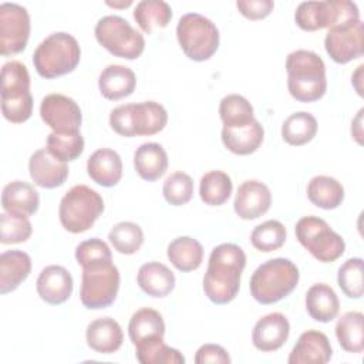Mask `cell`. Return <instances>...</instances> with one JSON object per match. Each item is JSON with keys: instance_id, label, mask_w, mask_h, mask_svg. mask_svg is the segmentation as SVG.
<instances>
[{"instance_id": "obj_1", "label": "cell", "mask_w": 364, "mask_h": 364, "mask_svg": "<svg viewBox=\"0 0 364 364\" xmlns=\"http://www.w3.org/2000/svg\"><path fill=\"white\" fill-rule=\"evenodd\" d=\"M245 266L246 255L240 246L222 243L213 247L203 276L205 296L215 304H228L235 300Z\"/></svg>"}, {"instance_id": "obj_2", "label": "cell", "mask_w": 364, "mask_h": 364, "mask_svg": "<svg viewBox=\"0 0 364 364\" xmlns=\"http://www.w3.org/2000/svg\"><path fill=\"white\" fill-rule=\"evenodd\" d=\"M287 88L300 102H314L327 91L326 65L318 54L310 50L291 51L286 58Z\"/></svg>"}, {"instance_id": "obj_3", "label": "cell", "mask_w": 364, "mask_h": 364, "mask_svg": "<svg viewBox=\"0 0 364 364\" xmlns=\"http://www.w3.org/2000/svg\"><path fill=\"white\" fill-rule=\"evenodd\" d=\"M299 279V269L291 260L270 259L253 272L249 282L250 294L260 304H273L287 297L296 289Z\"/></svg>"}, {"instance_id": "obj_4", "label": "cell", "mask_w": 364, "mask_h": 364, "mask_svg": "<svg viewBox=\"0 0 364 364\" xmlns=\"http://www.w3.org/2000/svg\"><path fill=\"white\" fill-rule=\"evenodd\" d=\"M81 48L77 38L57 31L47 36L34 50L33 65L43 78L53 80L73 73L80 64Z\"/></svg>"}, {"instance_id": "obj_5", "label": "cell", "mask_w": 364, "mask_h": 364, "mask_svg": "<svg viewBox=\"0 0 364 364\" xmlns=\"http://www.w3.org/2000/svg\"><path fill=\"white\" fill-rule=\"evenodd\" d=\"M168 122V112L156 101L122 104L109 114V127L121 136H149L161 132Z\"/></svg>"}, {"instance_id": "obj_6", "label": "cell", "mask_w": 364, "mask_h": 364, "mask_svg": "<svg viewBox=\"0 0 364 364\" xmlns=\"http://www.w3.org/2000/svg\"><path fill=\"white\" fill-rule=\"evenodd\" d=\"M1 112L13 122H26L33 114L30 74L20 61H7L1 67Z\"/></svg>"}, {"instance_id": "obj_7", "label": "cell", "mask_w": 364, "mask_h": 364, "mask_svg": "<svg viewBox=\"0 0 364 364\" xmlns=\"http://www.w3.org/2000/svg\"><path fill=\"white\" fill-rule=\"evenodd\" d=\"M104 212L101 195L87 185H75L60 200L58 218L67 232L82 233L94 226Z\"/></svg>"}, {"instance_id": "obj_8", "label": "cell", "mask_w": 364, "mask_h": 364, "mask_svg": "<svg viewBox=\"0 0 364 364\" xmlns=\"http://www.w3.org/2000/svg\"><path fill=\"white\" fill-rule=\"evenodd\" d=\"M294 21L304 31H317L354 24L360 21V11L357 4L348 0L303 1L296 9Z\"/></svg>"}, {"instance_id": "obj_9", "label": "cell", "mask_w": 364, "mask_h": 364, "mask_svg": "<svg viewBox=\"0 0 364 364\" xmlns=\"http://www.w3.org/2000/svg\"><path fill=\"white\" fill-rule=\"evenodd\" d=\"M176 38L183 54L192 61H206L219 48V30L199 13L183 14L176 26Z\"/></svg>"}, {"instance_id": "obj_10", "label": "cell", "mask_w": 364, "mask_h": 364, "mask_svg": "<svg viewBox=\"0 0 364 364\" xmlns=\"http://www.w3.org/2000/svg\"><path fill=\"white\" fill-rule=\"evenodd\" d=\"M95 38L108 53L125 60H136L145 50L144 36L121 16L101 17L94 30Z\"/></svg>"}, {"instance_id": "obj_11", "label": "cell", "mask_w": 364, "mask_h": 364, "mask_svg": "<svg viewBox=\"0 0 364 364\" xmlns=\"http://www.w3.org/2000/svg\"><path fill=\"white\" fill-rule=\"evenodd\" d=\"M300 245L318 262H336L346 250L344 239L318 216H304L294 228Z\"/></svg>"}, {"instance_id": "obj_12", "label": "cell", "mask_w": 364, "mask_h": 364, "mask_svg": "<svg viewBox=\"0 0 364 364\" xmlns=\"http://www.w3.org/2000/svg\"><path fill=\"white\" fill-rule=\"evenodd\" d=\"M119 270L115 264L98 269H82L80 300L90 310L105 309L111 306L119 290Z\"/></svg>"}, {"instance_id": "obj_13", "label": "cell", "mask_w": 364, "mask_h": 364, "mask_svg": "<svg viewBox=\"0 0 364 364\" xmlns=\"http://www.w3.org/2000/svg\"><path fill=\"white\" fill-rule=\"evenodd\" d=\"M30 16L16 3L0 4V53L3 57L21 53L30 37Z\"/></svg>"}, {"instance_id": "obj_14", "label": "cell", "mask_w": 364, "mask_h": 364, "mask_svg": "<svg viewBox=\"0 0 364 364\" xmlns=\"http://www.w3.org/2000/svg\"><path fill=\"white\" fill-rule=\"evenodd\" d=\"M324 48L337 64H347L364 54V24L357 21L348 26L328 28L324 37Z\"/></svg>"}, {"instance_id": "obj_15", "label": "cell", "mask_w": 364, "mask_h": 364, "mask_svg": "<svg viewBox=\"0 0 364 364\" xmlns=\"http://www.w3.org/2000/svg\"><path fill=\"white\" fill-rule=\"evenodd\" d=\"M41 119L53 132L71 134L80 132L82 114L78 104L64 94H48L40 104Z\"/></svg>"}, {"instance_id": "obj_16", "label": "cell", "mask_w": 364, "mask_h": 364, "mask_svg": "<svg viewBox=\"0 0 364 364\" xmlns=\"http://www.w3.org/2000/svg\"><path fill=\"white\" fill-rule=\"evenodd\" d=\"M270 205L272 193L266 183L256 179H249L239 185L233 208L240 219H257L270 209Z\"/></svg>"}, {"instance_id": "obj_17", "label": "cell", "mask_w": 364, "mask_h": 364, "mask_svg": "<svg viewBox=\"0 0 364 364\" xmlns=\"http://www.w3.org/2000/svg\"><path fill=\"white\" fill-rule=\"evenodd\" d=\"M28 172L37 186L54 189L67 181L70 169L67 162L57 159L47 148H41L30 156Z\"/></svg>"}, {"instance_id": "obj_18", "label": "cell", "mask_w": 364, "mask_h": 364, "mask_svg": "<svg viewBox=\"0 0 364 364\" xmlns=\"http://www.w3.org/2000/svg\"><path fill=\"white\" fill-rule=\"evenodd\" d=\"M36 289L40 299L48 304L57 306L65 303L74 289L71 273L60 264L44 267L36 282Z\"/></svg>"}, {"instance_id": "obj_19", "label": "cell", "mask_w": 364, "mask_h": 364, "mask_svg": "<svg viewBox=\"0 0 364 364\" xmlns=\"http://www.w3.org/2000/svg\"><path fill=\"white\" fill-rule=\"evenodd\" d=\"M290 323L282 313H269L259 318L252 331L253 346L263 353L276 351L287 341Z\"/></svg>"}, {"instance_id": "obj_20", "label": "cell", "mask_w": 364, "mask_h": 364, "mask_svg": "<svg viewBox=\"0 0 364 364\" xmlns=\"http://www.w3.org/2000/svg\"><path fill=\"white\" fill-rule=\"evenodd\" d=\"M333 357L328 337L318 330H307L300 334L291 353L289 364H326Z\"/></svg>"}, {"instance_id": "obj_21", "label": "cell", "mask_w": 364, "mask_h": 364, "mask_svg": "<svg viewBox=\"0 0 364 364\" xmlns=\"http://www.w3.org/2000/svg\"><path fill=\"white\" fill-rule=\"evenodd\" d=\"M85 340L88 347L95 353L112 354L121 348L124 333L117 320L111 317H100L87 326Z\"/></svg>"}, {"instance_id": "obj_22", "label": "cell", "mask_w": 364, "mask_h": 364, "mask_svg": "<svg viewBox=\"0 0 364 364\" xmlns=\"http://www.w3.org/2000/svg\"><path fill=\"white\" fill-rule=\"evenodd\" d=\"M220 136L225 148L232 154L250 155L260 148L264 139V129L255 118L242 127H223Z\"/></svg>"}, {"instance_id": "obj_23", "label": "cell", "mask_w": 364, "mask_h": 364, "mask_svg": "<svg viewBox=\"0 0 364 364\" xmlns=\"http://www.w3.org/2000/svg\"><path fill=\"white\" fill-rule=\"evenodd\" d=\"M87 173L95 183L104 188L115 186L122 178L121 156L111 148H100L90 155Z\"/></svg>"}, {"instance_id": "obj_24", "label": "cell", "mask_w": 364, "mask_h": 364, "mask_svg": "<svg viewBox=\"0 0 364 364\" xmlns=\"http://www.w3.org/2000/svg\"><path fill=\"white\" fill-rule=\"evenodd\" d=\"M1 206L10 215L28 218L38 210L40 195L28 182L13 181L3 188Z\"/></svg>"}, {"instance_id": "obj_25", "label": "cell", "mask_w": 364, "mask_h": 364, "mask_svg": "<svg viewBox=\"0 0 364 364\" xmlns=\"http://www.w3.org/2000/svg\"><path fill=\"white\" fill-rule=\"evenodd\" d=\"M136 87L135 73L121 64L107 65L98 77V88L104 98L118 101L129 97Z\"/></svg>"}, {"instance_id": "obj_26", "label": "cell", "mask_w": 364, "mask_h": 364, "mask_svg": "<svg viewBox=\"0 0 364 364\" xmlns=\"http://www.w3.org/2000/svg\"><path fill=\"white\" fill-rule=\"evenodd\" d=\"M136 282L144 293L156 299L171 294L176 284L173 272L159 262L144 263L138 270Z\"/></svg>"}, {"instance_id": "obj_27", "label": "cell", "mask_w": 364, "mask_h": 364, "mask_svg": "<svg viewBox=\"0 0 364 364\" xmlns=\"http://www.w3.org/2000/svg\"><path fill=\"white\" fill-rule=\"evenodd\" d=\"M31 259L23 250H6L0 255V293L14 291L30 274Z\"/></svg>"}, {"instance_id": "obj_28", "label": "cell", "mask_w": 364, "mask_h": 364, "mask_svg": "<svg viewBox=\"0 0 364 364\" xmlns=\"http://www.w3.org/2000/svg\"><path fill=\"white\" fill-rule=\"evenodd\" d=\"M134 168L144 181L154 182L168 169V155L161 144L145 142L134 152Z\"/></svg>"}, {"instance_id": "obj_29", "label": "cell", "mask_w": 364, "mask_h": 364, "mask_svg": "<svg viewBox=\"0 0 364 364\" xmlns=\"http://www.w3.org/2000/svg\"><path fill=\"white\" fill-rule=\"evenodd\" d=\"M306 310L313 320L330 323L340 311V301L328 284L316 283L306 293Z\"/></svg>"}, {"instance_id": "obj_30", "label": "cell", "mask_w": 364, "mask_h": 364, "mask_svg": "<svg viewBox=\"0 0 364 364\" xmlns=\"http://www.w3.org/2000/svg\"><path fill=\"white\" fill-rule=\"evenodd\" d=\"M166 255L179 272H193L203 262V246L191 236H179L168 245Z\"/></svg>"}, {"instance_id": "obj_31", "label": "cell", "mask_w": 364, "mask_h": 364, "mask_svg": "<svg viewBox=\"0 0 364 364\" xmlns=\"http://www.w3.org/2000/svg\"><path fill=\"white\" fill-rule=\"evenodd\" d=\"M164 334L165 321L159 311L151 307H142L131 316L128 323V336L134 346L155 337H164Z\"/></svg>"}, {"instance_id": "obj_32", "label": "cell", "mask_w": 364, "mask_h": 364, "mask_svg": "<svg viewBox=\"0 0 364 364\" xmlns=\"http://www.w3.org/2000/svg\"><path fill=\"white\" fill-rule=\"evenodd\" d=\"M309 200L321 209L330 210L338 208L344 200V188L333 176L317 175L307 183Z\"/></svg>"}, {"instance_id": "obj_33", "label": "cell", "mask_w": 364, "mask_h": 364, "mask_svg": "<svg viewBox=\"0 0 364 364\" xmlns=\"http://www.w3.org/2000/svg\"><path fill=\"white\" fill-rule=\"evenodd\" d=\"M364 314L360 311H347L336 323V337L340 347L353 354L364 350Z\"/></svg>"}, {"instance_id": "obj_34", "label": "cell", "mask_w": 364, "mask_h": 364, "mask_svg": "<svg viewBox=\"0 0 364 364\" xmlns=\"http://www.w3.org/2000/svg\"><path fill=\"white\" fill-rule=\"evenodd\" d=\"M171 18L172 9L164 0H142L134 9V20L146 34H151L154 28H165Z\"/></svg>"}, {"instance_id": "obj_35", "label": "cell", "mask_w": 364, "mask_h": 364, "mask_svg": "<svg viewBox=\"0 0 364 364\" xmlns=\"http://www.w3.org/2000/svg\"><path fill=\"white\" fill-rule=\"evenodd\" d=\"M317 134V119L313 114L299 111L289 115L282 125V138L291 146L310 142Z\"/></svg>"}, {"instance_id": "obj_36", "label": "cell", "mask_w": 364, "mask_h": 364, "mask_svg": "<svg viewBox=\"0 0 364 364\" xmlns=\"http://www.w3.org/2000/svg\"><path fill=\"white\" fill-rule=\"evenodd\" d=\"M135 357L141 364H183L185 357L165 344L164 337H155L135 344Z\"/></svg>"}, {"instance_id": "obj_37", "label": "cell", "mask_w": 364, "mask_h": 364, "mask_svg": "<svg viewBox=\"0 0 364 364\" xmlns=\"http://www.w3.org/2000/svg\"><path fill=\"white\" fill-rule=\"evenodd\" d=\"M233 183L230 176L223 171H209L199 182V196L205 205L220 206L232 195Z\"/></svg>"}, {"instance_id": "obj_38", "label": "cell", "mask_w": 364, "mask_h": 364, "mask_svg": "<svg viewBox=\"0 0 364 364\" xmlns=\"http://www.w3.org/2000/svg\"><path fill=\"white\" fill-rule=\"evenodd\" d=\"M252 104L239 94H228L220 100L219 115L223 127H242L255 119Z\"/></svg>"}, {"instance_id": "obj_39", "label": "cell", "mask_w": 364, "mask_h": 364, "mask_svg": "<svg viewBox=\"0 0 364 364\" xmlns=\"http://www.w3.org/2000/svg\"><path fill=\"white\" fill-rule=\"evenodd\" d=\"M286 242V228L276 219H269L257 225L250 233V243L259 252H274Z\"/></svg>"}, {"instance_id": "obj_40", "label": "cell", "mask_w": 364, "mask_h": 364, "mask_svg": "<svg viewBox=\"0 0 364 364\" xmlns=\"http://www.w3.org/2000/svg\"><path fill=\"white\" fill-rule=\"evenodd\" d=\"M109 243L121 255L136 253L144 243V232L134 222H118L108 233Z\"/></svg>"}, {"instance_id": "obj_41", "label": "cell", "mask_w": 364, "mask_h": 364, "mask_svg": "<svg viewBox=\"0 0 364 364\" xmlns=\"http://www.w3.org/2000/svg\"><path fill=\"white\" fill-rule=\"evenodd\" d=\"M75 260L82 269H98L112 263V253L104 240L92 237L75 247Z\"/></svg>"}, {"instance_id": "obj_42", "label": "cell", "mask_w": 364, "mask_h": 364, "mask_svg": "<svg viewBox=\"0 0 364 364\" xmlns=\"http://www.w3.org/2000/svg\"><path fill=\"white\" fill-rule=\"evenodd\" d=\"M47 149L63 162L75 161L84 151V138L80 132H51L47 136Z\"/></svg>"}, {"instance_id": "obj_43", "label": "cell", "mask_w": 364, "mask_h": 364, "mask_svg": "<svg viewBox=\"0 0 364 364\" xmlns=\"http://www.w3.org/2000/svg\"><path fill=\"white\" fill-rule=\"evenodd\" d=\"M337 283L341 291L348 299H361L364 293L363 284V259L351 257L347 259L337 273Z\"/></svg>"}, {"instance_id": "obj_44", "label": "cell", "mask_w": 364, "mask_h": 364, "mask_svg": "<svg viewBox=\"0 0 364 364\" xmlns=\"http://www.w3.org/2000/svg\"><path fill=\"white\" fill-rule=\"evenodd\" d=\"M162 193L169 205L182 206L193 196V181L188 173L176 171L165 179Z\"/></svg>"}, {"instance_id": "obj_45", "label": "cell", "mask_w": 364, "mask_h": 364, "mask_svg": "<svg viewBox=\"0 0 364 364\" xmlns=\"http://www.w3.org/2000/svg\"><path fill=\"white\" fill-rule=\"evenodd\" d=\"M33 233V226L28 218L10 215L3 212L0 215V242L3 245H16L26 242Z\"/></svg>"}, {"instance_id": "obj_46", "label": "cell", "mask_w": 364, "mask_h": 364, "mask_svg": "<svg viewBox=\"0 0 364 364\" xmlns=\"http://www.w3.org/2000/svg\"><path fill=\"white\" fill-rule=\"evenodd\" d=\"M236 7L246 18L262 20L273 11L274 3L272 0H237Z\"/></svg>"}, {"instance_id": "obj_47", "label": "cell", "mask_w": 364, "mask_h": 364, "mask_svg": "<svg viewBox=\"0 0 364 364\" xmlns=\"http://www.w3.org/2000/svg\"><path fill=\"white\" fill-rule=\"evenodd\" d=\"M230 355L229 353L219 344H203L196 350L195 363L206 364V363H218V364H229Z\"/></svg>"}, {"instance_id": "obj_48", "label": "cell", "mask_w": 364, "mask_h": 364, "mask_svg": "<svg viewBox=\"0 0 364 364\" xmlns=\"http://www.w3.org/2000/svg\"><path fill=\"white\" fill-rule=\"evenodd\" d=\"M363 108L358 111V114H357V117L353 119V122H351V135H353V138L361 145L363 144V127H361V122H363Z\"/></svg>"}, {"instance_id": "obj_49", "label": "cell", "mask_w": 364, "mask_h": 364, "mask_svg": "<svg viewBox=\"0 0 364 364\" xmlns=\"http://www.w3.org/2000/svg\"><path fill=\"white\" fill-rule=\"evenodd\" d=\"M363 68H364V65L363 64H360L358 67H357V70H355V73L353 74V85H354V88H355V91H357V94L360 95V97H363V87H361V78H363Z\"/></svg>"}, {"instance_id": "obj_50", "label": "cell", "mask_w": 364, "mask_h": 364, "mask_svg": "<svg viewBox=\"0 0 364 364\" xmlns=\"http://www.w3.org/2000/svg\"><path fill=\"white\" fill-rule=\"evenodd\" d=\"M107 4H108V6H111V7H117V9H118V7L125 9V7L131 6V4H132V1H131V0H127V1H125V0H124V1H114V3H112V1H107Z\"/></svg>"}]
</instances>
